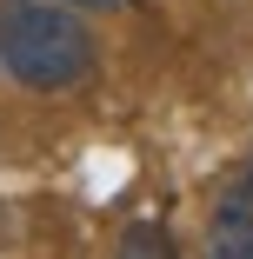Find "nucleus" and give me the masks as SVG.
Returning <instances> with one entry per match:
<instances>
[{"mask_svg":"<svg viewBox=\"0 0 253 259\" xmlns=\"http://www.w3.org/2000/svg\"><path fill=\"white\" fill-rule=\"evenodd\" d=\"M93 33L87 20L54 0H20V7L0 14V73L27 93H67L93 73Z\"/></svg>","mask_w":253,"mask_h":259,"instance_id":"nucleus-1","label":"nucleus"},{"mask_svg":"<svg viewBox=\"0 0 253 259\" xmlns=\"http://www.w3.org/2000/svg\"><path fill=\"white\" fill-rule=\"evenodd\" d=\"M207 252L213 259H253V166L233 173L213 193V213H207Z\"/></svg>","mask_w":253,"mask_h":259,"instance_id":"nucleus-2","label":"nucleus"},{"mask_svg":"<svg viewBox=\"0 0 253 259\" xmlns=\"http://www.w3.org/2000/svg\"><path fill=\"white\" fill-rule=\"evenodd\" d=\"M114 259H180V252H173V239L160 226H127L120 246H114Z\"/></svg>","mask_w":253,"mask_h":259,"instance_id":"nucleus-3","label":"nucleus"},{"mask_svg":"<svg viewBox=\"0 0 253 259\" xmlns=\"http://www.w3.org/2000/svg\"><path fill=\"white\" fill-rule=\"evenodd\" d=\"M67 7H120V0H67Z\"/></svg>","mask_w":253,"mask_h":259,"instance_id":"nucleus-4","label":"nucleus"}]
</instances>
